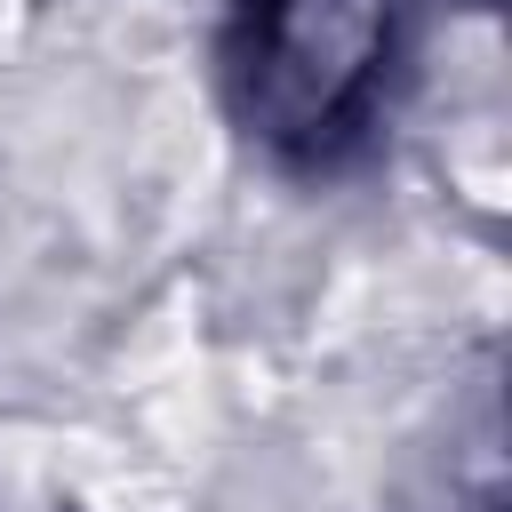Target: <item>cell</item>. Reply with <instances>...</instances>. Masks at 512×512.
<instances>
[{
	"label": "cell",
	"mask_w": 512,
	"mask_h": 512,
	"mask_svg": "<svg viewBox=\"0 0 512 512\" xmlns=\"http://www.w3.org/2000/svg\"><path fill=\"white\" fill-rule=\"evenodd\" d=\"M408 0H240L232 104L280 160H336L384 104Z\"/></svg>",
	"instance_id": "cell-1"
}]
</instances>
